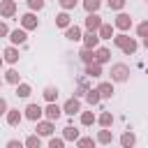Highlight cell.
Here are the masks:
<instances>
[{"label":"cell","mask_w":148,"mask_h":148,"mask_svg":"<svg viewBox=\"0 0 148 148\" xmlns=\"http://www.w3.org/2000/svg\"><path fill=\"white\" fill-rule=\"evenodd\" d=\"M92 123H95V113H92V111H83V113H81V125L88 127V125H92Z\"/></svg>","instance_id":"30"},{"label":"cell","mask_w":148,"mask_h":148,"mask_svg":"<svg viewBox=\"0 0 148 148\" xmlns=\"http://www.w3.org/2000/svg\"><path fill=\"white\" fill-rule=\"evenodd\" d=\"M7 102H5V97H0V116H7Z\"/></svg>","instance_id":"40"},{"label":"cell","mask_w":148,"mask_h":148,"mask_svg":"<svg viewBox=\"0 0 148 148\" xmlns=\"http://www.w3.org/2000/svg\"><path fill=\"white\" fill-rule=\"evenodd\" d=\"M113 25H116L118 30H130V25H132V16H130V14H123V12H118V16H116Z\"/></svg>","instance_id":"5"},{"label":"cell","mask_w":148,"mask_h":148,"mask_svg":"<svg viewBox=\"0 0 148 148\" xmlns=\"http://www.w3.org/2000/svg\"><path fill=\"white\" fill-rule=\"evenodd\" d=\"M97 35H99V39H111L113 37V25L111 23H102L99 30H97Z\"/></svg>","instance_id":"17"},{"label":"cell","mask_w":148,"mask_h":148,"mask_svg":"<svg viewBox=\"0 0 148 148\" xmlns=\"http://www.w3.org/2000/svg\"><path fill=\"white\" fill-rule=\"evenodd\" d=\"M18 79H21V76H18V72H16V69H9V72L5 74V81H7V83H14V86H16V83H21Z\"/></svg>","instance_id":"29"},{"label":"cell","mask_w":148,"mask_h":148,"mask_svg":"<svg viewBox=\"0 0 148 148\" xmlns=\"http://www.w3.org/2000/svg\"><path fill=\"white\" fill-rule=\"evenodd\" d=\"M62 136H65V141H76V139H79V130H74L72 125H67V127L62 130Z\"/></svg>","instance_id":"25"},{"label":"cell","mask_w":148,"mask_h":148,"mask_svg":"<svg viewBox=\"0 0 148 148\" xmlns=\"http://www.w3.org/2000/svg\"><path fill=\"white\" fill-rule=\"evenodd\" d=\"M76 146H81V148H88V146H95V139H90V136H83V139H76Z\"/></svg>","instance_id":"35"},{"label":"cell","mask_w":148,"mask_h":148,"mask_svg":"<svg viewBox=\"0 0 148 148\" xmlns=\"http://www.w3.org/2000/svg\"><path fill=\"white\" fill-rule=\"evenodd\" d=\"M5 35H9V28H7V23H0V37H5Z\"/></svg>","instance_id":"41"},{"label":"cell","mask_w":148,"mask_h":148,"mask_svg":"<svg viewBox=\"0 0 148 148\" xmlns=\"http://www.w3.org/2000/svg\"><path fill=\"white\" fill-rule=\"evenodd\" d=\"M2 58H5L7 62H12V65H14V62L18 60V49H14V46H7V49L2 51Z\"/></svg>","instance_id":"18"},{"label":"cell","mask_w":148,"mask_h":148,"mask_svg":"<svg viewBox=\"0 0 148 148\" xmlns=\"http://www.w3.org/2000/svg\"><path fill=\"white\" fill-rule=\"evenodd\" d=\"M42 95H44V99H46V102H56V99H58V88H53V86H46Z\"/></svg>","instance_id":"23"},{"label":"cell","mask_w":148,"mask_h":148,"mask_svg":"<svg viewBox=\"0 0 148 148\" xmlns=\"http://www.w3.org/2000/svg\"><path fill=\"white\" fill-rule=\"evenodd\" d=\"M79 56H81V60H83L86 65H88V62H95V49H88V46H83Z\"/></svg>","instance_id":"21"},{"label":"cell","mask_w":148,"mask_h":148,"mask_svg":"<svg viewBox=\"0 0 148 148\" xmlns=\"http://www.w3.org/2000/svg\"><path fill=\"white\" fill-rule=\"evenodd\" d=\"M111 141H113V134H111V130H109V127L99 130V134H97V143H104V146H109Z\"/></svg>","instance_id":"19"},{"label":"cell","mask_w":148,"mask_h":148,"mask_svg":"<svg viewBox=\"0 0 148 148\" xmlns=\"http://www.w3.org/2000/svg\"><path fill=\"white\" fill-rule=\"evenodd\" d=\"M53 130H56L53 127V120H49V118L46 120H37V134L39 136H51Z\"/></svg>","instance_id":"3"},{"label":"cell","mask_w":148,"mask_h":148,"mask_svg":"<svg viewBox=\"0 0 148 148\" xmlns=\"http://www.w3.org/2000/svg\"><path fill=\"white\" fill-rule=\"evenodd\" d=\"M30 92H32V88H30L28 83H16V95H18V97H28Z\"/></svg>","instance_id":"28"},{"label":"cell","mask_w":148,"mask_h":148,"mask_svg":"<svg viewBox=\"0 0 148 148\" xmlns=\"http://www.w3.org/2000/svg\"><path fill=\"white\" fill-rule=\"evenodd\" d=\"M0 2H2V0H0Z\"/></svg>","instance_id":"45"},{"label":"cell","mask_w":148,"mask_h":148,"mask_svg":"<svg viewBox=\"0 0 148 148\" xmlns=\"http://www.w3.org/2000/svg\"><path fill=\"white\" fill-rule=\"evenodd\" d=\"M39 143H42V141H39V134H32V136L25 139V146H28V148H39Z\"/></svg>","instance_id":"32"},{"label":"cell","mask_w":148,"mask_h":148,"mask_svg":"<svg viewBox=\"0 0 148 148\" xmlns=\"http://www.w3.org/2000/svg\"><path fill=\"white\" fill-rule=\"evenodd\" d=\"M0 86H2V83H0Z\"/></svg>","instance_id":"46"},{"label":"cell","mask_w":148,"mask_h":148,"mask_svg":"<svg viewBox=\"0 0 148 148\" xmlns=\"http://www.w3.org/2000/svg\"><path fill=\"white\" fill-rule=\"evenodd\" d=\"M28 7H30V9H32V12H35V9H37V12H39V9H42V7H44V0H28Z\"/></svg>","instance_id":"38"},{"label":"cell","mask_w":148,"mask_h":148,"mask_svg":"<svg viewBox=\"0 0 148 148\" xmlns=\"http://www.w3.org/2000/svg\"><path fill=\"white\" fill-rule=\"evenodd\" d=\"M65 37H67L69 42H79V39H83L79 25H67V28H65Z\"/></svg>","instance_id":"11"},{"label":"cell","mask_w":148,"mask_h":148,"mask_svg":"<svg viewBox=\"0 0 148 148\" xmlns=\"http://www.w3.org/2000/svg\"><path fill=\"white\" fill-rule=\"evenodd\" d=\"M60 113H62V109H60L56 102H49V104H46V109H44V116H46L49 120H58V118H60Z\"/></svg>","instance_id":"9"},{"label":"cell","mask_w":148,"mask_h":148,"mask_svg":"<svg viewBox=\"0 0 148 148\" xmlns=\"http://www.w3.org/2000/svg\"><path fill=\"white\" fill-rule=\"evenodd\" d=\"M97 123H99L102 127H111V125H113V116H111V111H104V113L97 118Z\"/></svg>","instance_id":"26"},{"label":"cell","mask_w":148,"mask_h":148,"mask_svg":"<svg viewBox=\"0 0 148 148\" xmlns=\"http://www.w3.org/2000/svg\"><path fill=\"white\" fill-rule=\"evenodd\" d=\"M86 74L88 76H92V79H97V76H102V65L95 60V62H88L86 65Z\"/></svg>","instance_id":"16"},{"label":"cell","mask_w":148,"mask_h":148,"mask_svg":"<svg viewBox=\"0 0 148 148\" xmlns=\"http://www.w3.org/2000/svg\"><path fill=\"white\" fill-rule=\"evenodd\" d=\"M0 14H2L5 18L14 16V14H16V2H14V0H2V2H0Z\"/></svg>","instance_id":"7"},{"label":"cell","mask_w":148,"mask_h":148,"mask_svg":"<svg viewBox=\"0 0 148 148\" xmlns=\"http://www.w3.org/2000/svg\"><path fill=\"white\" fill-rule=\"evenodd\" d=\"M127 42H130V37H127V35H116V37H113V44H116L118 49H123Z\"/></svg>","instance_id":"34"},{"label":"cell","mask_w":148,"mask_h":148,"mask_svg":"<svg viewBox=\"0 0 148 148\" xmlns=\"http://www.w3.org/2000/svg\"><path fill=\"white\" fill-rule=\"evenodd\" d=\"M42 116H44V109H42L39 104H28V106H25V118H28V120L37 123Z\"/></svg>","instance_id":"2"},{"label":"cell","mask_w":148,"mask_h":148,"mask_svg":"<svg viewBox=\"0 0 148 148\" xmlns=\"http://www.w3.org/2000/svg\"><path fill=\"white\" fill-rule=\"evenodd\" d=\"M136 35H139V37H146V35H148V21H143V23L136 25Z\"/></svg>","instance_id":"37"},{"label":"cell","mask_w":148,"mask_h":148,"mask_svg":"<svg viewBox=\"0 0 148 148\" xmlns=\"http://www.w3.org/2000/svg\"><path fill=\"white\" fill-rule=\"evenodd\" d=\"M86 99H88V104H99V99H102V95H99V90L95 88H90V90H86Z\"/></svg>","instance_id":"24"},{"label":"cell","mask_w":148,"mask_h":148,"mask_svg":"<svg viewBox=\"0 0 148 148\" xmlns=\"http://www.w3.org/2000/svg\"><path fill=\"white\" fill-rule=\"evenodd\" d=\"M9 39H12V44H23L25 39H28V35H25V28H16V30H12L9 32Z\"/></svg>","instance_id":"14"},{"label":"cell","mask_w":148,"mask_h":148,"mask_svg":"<svg viewBox=\"0 0 148 148\" xmlns=\"http://www.w3.org/2000/svg\"><path fill=\"white\" fill-rule=\"evenodd\" d=\"M21 120H23V116H21V111H18V109H9V111H7V125L16 127Z\"/></svg>","instance_id":"15"},{"label":"cell","mask_w":148,"mask_h":148,"mask_svg":"<svg viewBox=\"0 0 148 148\" xmlns=\"http://www.w3.org/2000/svg\"><path fill=\"white\" fill-rule=\"evenodd\" d=\"M2 62H5V58H0V67H2Z\"/></svg>","instance_id":"44"},{"label":"cell","mask_w":148,"mask_h":148,"mask_svg":"<svg viewBox=\"0 0 148 148\" xmlns=\"http://www.w3.org/2000/svg\"><path fill=\"white\" fill-rule=\"evenodd\" d=\"M95 60H97L99 65L109 62V60H111V51H109L106 46H99V49H95Z\"/></svg>","instance_id":"12"},{"label":"cell","mask_w":148,"mask_h":148,"mask_svg":"<svg viewBox=\"0 0 148 148\" xmlns=\"http://www.w3.org/2000/svg\"><path fill=\"white\" fill-rule=\"evenodd\" d=\"M62 111H65L67 116H74V113H79V111H81V102H79L76 97H69V99L65 102V106H62Z\"/></svg>","instance_id":"8"},{"label":"cell","mask_w":148,"mask_h":148,"mask_svg":"<svg viewBox=\"0 0 148 148\" xmlns=\"http://www.w3.org/2000/svg\"><path fill=\"white\" fill-rule=\"evenodd\" d=\"M146 2H148V0H146Z\"/></svg>","instance_id":"47"},{"label":"cell","mask_w":148,"mask_h":148,"mask_svg":"<svg viewBox=\"0 0 148 148\" xmlns=\"http://www.w3.org/2000/svg\"><path fill=\"white\" fill-rule=\"evenodd\" d=\"M143 46H146V49H148V35H146V37H143Z\"/></svg>","instance_id":"43"},{"label":"cell","mask_w":148,"mask_h":148,"mask_svg":"<svg viewBox=\"0 0 148 148\" xmlns=\"http://www.w3.org/2000/svg\"><path fill=\"white\" fill-rule=\"evenodd\" d=\"M102 7V0H83V9L90 14V12H97Z\"/></svg>","instance_id":"27"},{"label":"cell","mask_w":148,"mask_h":148,"mask_svg":"<svg viewBox=\"0 0 148 148\" xmlns=\"http://www.w3.org/2000/svg\"><path fill=\"white\" fill-rule=\"evenodd\" d=\"M7 146H9V148H21V141H16V139H12V141H7Z\"/></svg>","instance_id":"42"},{"label":"cell","mask_w":148,"mask_h":148,"mask_svg":"<svg viewBox=\"0 0 148 148\" xmlns=\"http://www.w3.org/2000/svg\"><path fill=\"white\" fill-rule=\"evenodd\" d=\"M69 21H72V18H69L67 9H65V12H60V14L56 16V25H58V28H67V25H72Z\"/></svg>","instance_id":"20"},{"label":"cell","mask_w":148,"mask_h":148,"mask_svg":"<svg viewBox=\"0 0 148 148\" xmlns=\"http://www.w3.org/2000/svg\"><path fill=\"white\" fill-rule=\"evenodd\" d=\"M37 25H39V21H37V16H35L32 12H28V14L21 16V28H25V30H35Z\"/></svg>","instance_id":"4"},{"label":"cell","mask_w":148,"mask_h":148,"mask_svg":"<svg viewBox=\"0 0 148 148\" xmlns=\"http://www.w3.org/2000/svg\"><path fill=\"white\" fill-rule=\"evenodd\" d=\"M83 46H88V49H97V46H99V35H97V30H88V32L83 35Z\"/></svg>","instance_id":"6"},{"label":"cell","mask_w":148,"mask_h":148,"mask_svg":"<svg viewBox=\"0 0 148 148\" xmlns=\"http://www.w3.org/2000/svg\"><path fill=\"white\" fill-rule=\"evenodd\" d=\"M99 25H102L99 14H97V12H90V14L86 16V28H88V30H99Z\"/></svg>","instance_id":"10"},{"label":"cell","mask_w":148,"mask_h":148,"mask_svg":"<svg viewBox=\"0 0 148 148\" xmlns=\"http://www.w3.org/2000/svg\"><path fill=\"white\" fill-rule=\"evenodd\" d=\"M134 143H136V136H134L132 132H125V134L120 136V146H123V148H132Z\"/></svg>","instance_id":"22"},{"label":"cell","mask_w":148,"mask_h":148,"mask_svg":"<svg viewBox=\"0 0 148 148\" xmlns=\"http://www.w3.org/2000/svg\"><path fill=\"white\" fill-rule=\"evenodd\" d=\"M97 90H99L102 99H109V97H113V83H111V81H102V83L97 86Z\"/></svg>","instance_id":"13"},{"label":"cell","mask_w":148,"mask_h":148,"mask_svg":"<svg viewBox=\"0 0 148 148\" xmlns=\"http://www.w3.org/2000/svg\"><path fill=\"white\" fill-rule=\"evenodd\" d=\"M65 146V136L60 139V136H51L49 139V148H62Z\"/></svg>","instance_id":"33"},{"label":"cell","mask_w":148,"mask_h":148,"mask_svg":"<svg viewBox=\"0 0 148 148\" xmlns=\"http://www.w3.org/2000/svg\"><path fill=\"white\" fill-rule=\"evenodd\" d=\"M136 46H139V44H136V42H134V39L130 37V42H127V44L123 46V53H127V56H132V53H136Z\"/></svg>","instance_id":"31"},{"label":"cell","mask_w":148,"mask_h":148,"mask_svg":"<svg viewBox=\"0 0 148 148\" xmlns=\"http://www.w3.org/2000/svg\"><path fill=\"white\" fill-rule=\"evenodd\" d=\"M127 76H130V67L127 65H123V62L111 65V79L113 81H127Z\"/></svg>","instance_id":"1"},{"label":"cell","mask_w":148,"mask_h":148,"mask_svg":"<svg viewBox=\"0 0 148 148\" xmlns=\"http://www.w3.org/2000/svg\"><path fill=\"white\" fill-rule=\"evenodd\" d=\"M125 7V0H109V9H113V12H120Z\"/></svg>","instance_id":"36"},{"label":"cell","mask_w":148,"mask_h":148,"mask_svg":"<svg viewBox=\"0 0 148 148\" xmlns=\"http://www.w3.org/2000/svg\"><path fill=\"white\" fill-rule=\"evenodd\" d=\"M58 2H60L62 9H74L76 7V0H58Z\"/></svg>","instance_id":"39"}]
</instances>
